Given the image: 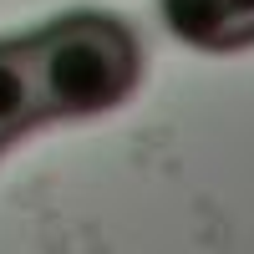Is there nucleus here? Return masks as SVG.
<instances>
[{
    "mask_svg": "<svg viewBox=\"0 0 254 254\" xmlns=\"http://www.w3.org/2000/svg\"><path fill=\"white\" fill-rule=\"evenodd\" d=\"M41 117H92L137 92L142 46L117 15L71 10L26 36Z\"/></svg>",
    "mask_w": 254,
    "mask_h": 254,
    "instance_id": "nucleus-1",
    "label": "nucleus"
},
{
    "mask_svg": "<svg viewBox=\"0 0 254 254\" xmlns=\"http://www.w3.org/2000/svg\"><path fill=\"white\" fill-rule=\"evenodd\" d=\"M163 20L198 51L254 46V0H163Z\"/></svg>",
    "mask_w": 254,
    "mask_h": 254,
    "instance_id": "nucleus-2",
    "label": "nucleus"
},
{
    "mask_svg": "<svg viewBox=\"0 0 254 254\" xmlns=\"http://www.w3.org/2000/svg\"><path fill=\"white\" fill-rule=\"evenodd\" d=\"M36 122H46V117H41V102H36L26 36L20 41H0V147L15 142L20 132H31Z\"/></svg>",
    "mask_w": 254,
    "mask_h": 254,
    "instance_id": "nucleus-3",
    "label": "nucleus"
}]
</instances>
